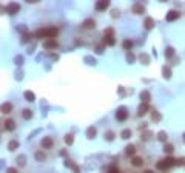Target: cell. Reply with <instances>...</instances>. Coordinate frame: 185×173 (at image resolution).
<instances>
[{"instance_id":"obj_21","label":"cell","mask_w":185,"mask_h":173,"mask_svg":"<svg viewBox=\"0 0 185 173\" xmlns=\"http://www.w3.org/2000/svg\"><path fill=\"white\" fill-rule=\"evenodd\" d=\"M131 135H133V131H131L130 128H125V130H122V133H121V138H122V139H130Z\"/></svg>"},{"instance_id":"obj_20","label":"cell","mask_w":185,"mask_h":173,"mask_svg":"<svg viewBox=\"0 0 185 173\" xmlns=\"http://www.w3.org/2000/svg\"><path fill=\"white\" fill-rule=\"evenodd\" d=\"M11 110H12V105H11L9 102H6V104L2 105V113H3V114H9Z\"/></svg>"},{"instance_id":"obj_28","label":"cell","mask_w":185,"mask_h":173,"mask_svg":"<svg viewBox=\"0 0 185 173\" xmlns=\"http://www.w3.org/2000/svg\"><path fill=\"white\" fill-rule=\"evenodd\" d=\"M165 56H167V57H171V56H174V48L168 46V48L165 50Z\"/></svg>"},{"instance_id":"obj_11","label":"cell","mask_w":185,"mask_h":173,"mask_svg":"<svg viewBox=\"0 0 185 173\" xmlns=\"http://www.w3.org/2000/svg\"><path fill=\"white\" fill-rule=\"evenodd\" d=\"M82 28H83V30H94V28H96V20H92V19H86V20H83Z\"/></svg>"},{"instance_id":"obj_33","label":"cell","mask_w":185,"mask_h":173,"mask_svg":"<svg viewBox=\"0 0 185 173\" xmlns=\"http://www.w3.org/2000/svg\"><path fill=\"white\" fill-rule=\"evenodd\" d=\"M6 173H19V171H17V168H14V167H9V168H6Z\"/></svg>"},{"instance_id":"obj_17","label":"cell","mask_w":185,"mask_h":173,"mask_svg":"<svg viewBox=\"0 0 185 173\" xmlns=\"http://www.w3.org/2000/svg\"><path fill=\"white\" fill-rule=\"evenodd\" d=\"M143 26H145V30H151L153 26H154V20L151 17H147V19H145V22H143Z\"/></svg>"},{"instance_id":"obj_12","label":"cell","mask_w":185,"mask_h":173,"mask_svg":"<svg viewBox=\"0 0 185 173\" xmlns=\"http://www.w3.org/2000/svg\"><path fill=\"white\" fill-rule=\"evenodd\" d=\"M19 11H20V5L19 3H9L6 6V12H8V14H16V12H19Z\"/></svg>"},{"instance_id":"obj_22","label":"cell","mask_w":185,"mask_h":173,"mask_svg":"<svg viewBox=\"0 0 185 173\" xmlns=\"http://www.w3.org/2000/svg\"><path fill=\"white\" fill-rule=\"evenodd\" d=\"M122 46H124V50L130 51L131 48H133V40H130V39H125V40L122 42Z\"/></svg>"},{"instance_id":"obj_1","label":"cell","mask_w":185,"mask_h":173,"mask_svg":"<svg viewBox=\"0 0 185 173\" xmlns=\"http://www.w3.org/2000/svg\"><path fill=\"white\" fill-rule=\"evenodd\" d=\"M59 34V30L56 26H46V28H39L36 31V37L37 39H56V36Z\"/></svg>"},{"instance_id":"obj_14","label":"cell","mask_w":185,"mask_h":173,"mask_svg":"<svg viewBox=\"0 0 185 173\" xmlns=\"http://www.w3.org/2000/svg\"><path fill=\"white\" fill-rule=\"evenodd\" d=\"M150 110L148 107V104H140V107L137 108V116H143V114H147V111Z\"/></svg>"},{"instance_id":"obj_5","label":"cell","mask_w":185,"mask_h":173,"mask_svg":"<svg viewBox=\"0 0 185 173\" xmlns=\"http://www.w3.org/2000/svg\"><path fill=\"white\" fill-rule=\"evenodd\" d=\"M52 145H54V139H52L51 136H45V138L40 139V147H42L43 150L52 149Z\"/></svg>"},{"instance_id":"obj_16","label":"cell","mask_w":185,"mask_h":173,"mask_svg":"<svg viewBox=\"0 0 185 173\" xmlns=\"http://www.w3.org/2000/svg\"><path fill=\"white\" fill-rule=\"evenodd\" d=\"M131 11H133L134 14H142V12L145 11V8H143L140 3H134V5H133V8H131Z\"/></svg>"},{"instance_id":"obj_36","label":"cell","mask_w":185,"mask_h":173,"mask_svg":"<svg viewBox=\"0 0 185 173\" xmlns=\"http://www.w3.org/2000/svg\"><path fill=\"white\" fill-rule=\"evenodd\" d=\"M113 17H114V19H116V17H119V11H117V9H114V11H113Z\"/></svg>"},{"instance_id":"obj_13","label":"cell","mask_w":185,"mask_h":173,"mask_svg":"<svg viewBox=\"0 0 185 173\" xmlns=\"http://www.w3.org/2000/svg\"><path fill=\"white\" fill-rule=\"evenodd\" d=\"M34 158L37 159L39 162H43V161H46V158H48V156H46V153H45L43 150H37V152H36V155H34Z\"/></svg>"},{"instance_id":"obj_29","label":"cell","mask_w":185,"mask_h":173,"mask_svg":"<svg viewBox=\"0 0 185 173\" xmlns=\"http://www.w3.org/2000/svg\"><path fill=\"white\" fill-rule=\"evenodd\" d=\"M73 141H74V136L73 135H67V136H65V142H67L68 145H71Z\"/></svg>"},{"instance_id":"obj_27","label":"cell","mask_w":185,"mask_h":173,"mask_svg":"<svg viewBox=\"0 0 185 173\" xmlns=\"http://www.w3.org/2000/svg\"><path fill=\"white\" fill-rule=\"evenodd\" d=\"M162 73H164V77L165 79H170L171 77V70L167 68V66H164V68H162Z\"/></svg>"},{"instance_id":"obj_25","label":"cell","mask_w":185,"mask_h":173,"mask_svg":"<svg viewBox=\"0 0 185 173\" xmlns=\"http://www.w3.org/2000/svg\"><path fill=\"white\" fill-rule=\"evenodd\" d=\"M8 149H9L11 152H14L16 149H19V141H11V142L8 144Z\"/></svg>"},{"instance_id":"obj_9","label":"cell","mask_w":185,"mask_h":173,"mask_svg":"<svg viewBox=\"0 0 185 173\" xmlns=\"http://www.w3.org/2000/svg\"><path fill=\"white\" fill-rule=\"evenodd\" d=\"M143 164H145V159H143L142 156H133V159H131V165L136 167V168L142 167Z\"/></svg>"},{"instance_id":"obj_3","label":"cell","mask_w":185,"mask_h":173,"mask_svg":"<svg viewBox=\"0 0 185 173\" xmlns=\"http://www.w3.org/2000/svg\"><path fill=\"white\" fill-rule=\"evenodd\" d=\"M174 164H176V159H173V158H165V159H161V161L156 164V167L159 168V170H168L171 165H174Z\"/></svg>"},{"instance_id":"obj_31","label":"cell","mask_w":185,"mask_h":173,"mask_svg":"<svg viewBox=\"0 0 185 173\" xmlns=\"http://www.w3.org/2000/svg\"><path fill=\"white\" fill-rule=\"evenodd\" d=\"M108 173H121V170H119L116 165H110V168H108Z\"/></svg>"},{"instance_id":"obj_15","label":"cell","mask_w":185,"mask_h":173,"mask_svg":"<svg viewBox=\"0 0 185 173\" xmlns=\"http://www.w3.org/2000/svg\"><path fill=\"white\" fill-rule=\"evenodd\" d=\"M22 117L25 119V121H30V119H33V111L30 108H23L22 110Z\"/></svg>"},{"instance_id":"obj_24","label":"cell","mask_w":185,"mask_h":173,"mask_svg":"<svg viewBox=\"0 0 185 173\" xmlns=\"http://www.w3.org/2000/svg\"><path fill=\"white\" fill-rule=\"evenodd\" d=\"M23 96H25V99L28 101V102H33V101L36 99L34 93H31V91H25V93H23Z\"/></svg>"},{"instance_id":"obj_37","label":"cell","mask_w":185,"mask_h":173,"mask_svg":"<svg viewBox=\"0 0 185 173\" xmlns=\"http://www.w3.org/2000/svg\"><path fill=\"white\" fill-rule=\"evenodd\" d=\"M143 173H154V171H153V170H145Z\"/></svg>"},{"instance_id":"obj_2","label":"cell","mask_w":185,"mask_h":173,"mask_svg":"<svg viewBox=\"0 0 185 173\" xmlns=\"http://www.w3.org/2000/svg\"><path fill=\"white\" fill-rule=\"evenodd\" d=\"M114 30L113 28H107L103 31V42L107 43V45H110V46H113L114 43H116V40H114Z\"/></svg>"},{"instance_id":"obj_8","label":"cell","mask_w":185,"mask_h":173,"mask_svg":"<svg viewBox=\"0 0 185 173\" xmlns=\"http://www.w3.org/2000/svg\"><path fill=\"white\" fill-rule=\"evenodd\" d=\"M110 6V2H108V0H100V2H96V5H94V9L96 11H105V9H107Z\"/></svg>"},{"instance_id":"obj_35","label":"cell","mask_w":185,"mask_h":173,"mask_svg":"<svg viewBox=\"0 0 185 173\" xmlns=\"http://www.w3.org/2000/svg\"><path fill=\"white\" fill-rule=\"evenodd\" d=\"M105 138H107L108 141H113V131H108L107 135H105Z\"/></svg>"},{"instance_id":"obj_34","label":"cell","mask_w":185,"mask_h":173,"mask_svg":"<svg viewBox=\"0 0 185 173\" xmlns=\"http://www.w3.org/2000/svg\"><path fill=\"white\" fill-rule=\"evenodd\" d=\"M127 60H128V62H133V60H134V56L131 54V53H128V54H127Z\"/></svg>"},{"instance_id":"obj_18","label":"cell","mask_w":185,"mask_h":173,"mask_svg":"<svg viewBox=\"0 0 185 173\" xmlns=\"http://www.w3.org/2000/svg\"><path fill=\"white\" fill-rule=\"evenodd\" d=\"M97 135V130H96V127H89L88 130H86V138H89V139H92Z\"/></svg>"},{"instance_id":"obj_26","label":"cell","mask_w":185,"mask_h":173,"mask_svg":"<svg viewBox=\"0 0 185 173\" xmlns=\"http://www.w3.org/2000/svg\"><path fill=\"white\" fill-rule=\"evenodd\" d=\"M164 152H165V153H173V152H174V147H173L171 144H167V142H165V145H164Z\"/></svg>"},{"instance_id":"obj_32","label":"cell","mask_w":185,"mask_h":173,"mask_svg":"<svg viewBox=\"0 0 185 173\" xmlns=\"http://www.w3.org/2000/svg\"><path fill=\"white\" fill-rule=\"evenodd\" d=\"M159 139L164 141V142L167 141V133H165V131H161V133H159Z\"/></svg>"},{"instance_id":"obj_19","label":"cell","mask_w":185,"mask_h":173,"mask_svg":"<svg viewBox=\"0 0 185 173\" xmlns=\"http://www.w3.org/2000/svg\"><path fill=\"white\" fill-rule=\"evenodd\" d=\"M134 152H136V147H134L133 144H130V145H127V147H125V155H127V156H130V155L133 156Z\"/></svg>"},{"instance_id":"obj_4","label":"cell","mask_w":185,"mask_h":173,"mask_svg":"<svg viewBox=\"0 0 185 173\" xmlns=\"http://www.w3.org/2000/svg\"><path fill=\"white\" fill-rule=\"evenodd\" d=\"M128 116H130V113H128L127 107H121V108H117V111H116V119H117L119 122H125L127 119H128Z\"/></svg>"},{"instance_id":"obj_38","label":"cell","mask_w":185,"mask_h":173,"mask_svg":"<svg viewBox=\"0 0 185 173\" xmlns=\"http://www.w3.org/2000/svg\"><path fill=\"white\" fill-rule=\"evenodd\" d=\"M183 138H185V136H183ZM183 142H185V139H183Z\"/></svg>"},{"instance_id":"obj_7","label":"cell","mask_w":185,"mask_h":173,"mask_svg":"<svg viewBox=\"0 0 185 173\" xmlns=\"http://www.w3.org/2000/svg\"><path fill=\"white\" fill-rule=\"evenodd\" d=\"M3 128H5L6 131L16 130V121H14V119H11V117H6L5 121H3Z\"/></svg>"},{"instance_id":"obj_30","label":"cell","mask_w":185,"mask_h":173,"mask_svg":"<svg viewBox=\"0 0 185 173\" xmlns=\"http://www.w3.org/2000/svg\"><path fill=\"white\" fill-rule=\"evenodd\" d=\"M153 114H151V119L153 121H161V114L157 113V111H151Z\"/></svg>"},{"instance_id":"obj_10","label":"cell","mask_w":185,"mask_h":173,"mask_svg":"<svg viewBox=\"0 0 185 173\" xmlns=\"http://www.w3.org/2000/svg\"><path fill=\"white\" fill-rule=\"evenodd\" d=\"M43 46H45L46 50H56V48L59 46V43H57L56 39H48V40L43 42Z\"/></svg>"},{"instance_id":"obj_23","label":"cell","mask_w":185,"mask_h":173,"mask_svg":"<svg viewBox=\"0 0 185 173\" xmlns=\"http://www.w3.org/2000/svg\"><path fill=\"white\" fill-rule=\"evenodd\" d=\"M140 99H142L143 104H148L150 102V93L148 91H142L140 93Z\"/></svg>"},{"instance_id":"obj_6","label":"cell","mask_w":185,"mask_h":173,"mask_svg":"<svg viewBox=\"0 0 185 173\" xmlns=\"http://www.w3.org/2000/svg\"><path fill=\"white\" fill-rule=\"evenodd\" d=\"M179 17H180V12H179V11H176V9H171V11H168V12H167L165 20H167V22H174V20H177Z\"/></svg>"}]
</instances>
